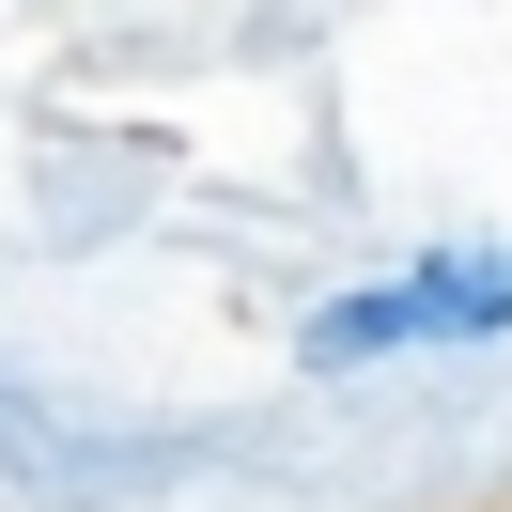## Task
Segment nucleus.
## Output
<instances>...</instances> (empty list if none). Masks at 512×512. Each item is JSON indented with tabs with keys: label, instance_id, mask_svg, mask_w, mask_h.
Returning <instances> with one entry per match:
<instances>
[{
	"label": "nucleus",
	"instance_id": "obj_1",
	"mask_svg": "<svg viewBox=\"0 0 512 512\" xmlns=\"http://www.w3.org/2000/svg\"><path fill=\"white\" fill-rule=\"evenodd\" d=\"M512 326V249H435V264H388V280L326 295L295 342L326 357V373H357V357H404V342H497Z\"/></svg>",
	"mask_w": 512,
	"mask_h": 512
}]
</instances>
